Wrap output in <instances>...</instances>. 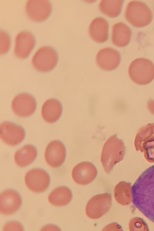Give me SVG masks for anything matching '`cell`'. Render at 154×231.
I'll return each mask as SVG.
<instances>
[{"label": "cell", "instance_id": "cell-13", "mask_svg": "<svg viewBox=\"0 0 154 231\" xmlns=\"http://www.w3.org/2000/svg\"><path fill=\"white\" fill-rule=\"evenodd\" d=\"M66 155V148L63 144L59 140H55L50 142L47 146L45 158L49 165L57 168L63 163Z\"/></svg>", "mask_w": 154, "mask_h": 231}, {"label": "cell", "instance_id": "cell-1", "mask_svg": "<svg viewBox=\"0 0 154 231\" xmlns=\"http://www.w3.org/2000/svg\"><path fill=\"white\" fill-rule=\"evenodd\" d=\"M131 191L134 205L154 222V165L140 175L131 186Z\"/></svg>", "mask_w": 154, "mask_h": 231}, {"label": "cell", "instance_id": "cell-12", "mask_svg": "<svg viewBox=\"0 0 154 231\" xmlns=\"http://www.w3.org/2000/svg\"><path fill=\"white\" fill-rule=\"evenodd\" d=\"M97 175V170L95 165L87 162H81L72 169V175L77 183L81 185L88 184L92 182Z\"/></svg>", "mask_w": 154, "mask_h": 231}, {"label": "cell", "instance_id": "cell-22", "mask_svg": "<svg viewBox=\"0 0 154 231\" xmlns=\"http://www.w3.org/2000/svg\"><path fill=\"white\" fill-rule=\"evenodd\" d=\"M123 2V0H102L99 5V9L109 16L116 17L121 12Z\"/></svg>", "mask_w": 154, "mask_h": 231}, {"label": "cell", "instance_id": "cell-14", "mask_svg": "<svg viewBox=\"0 0 154 231\" xmlns=\"http://www.w3.org/2000/svg\"><path fill=\"white\" fill-rule=\"evenodd\" d=\"M35 43V38L30 32L26 31L20 32L15 38V55L21 59L27 57L33 49Z\"/></svg>", "mask_w": 154, "mask_h": 231}, {"label": "cell", "instance_id": "cell-26", "mask_svg": "<svg viewBox=\"0 0 154 231\" xmlns=\"http://www.w3.org/2000/svg\"><path fill=\"white\" fill-rule=\"evenodd\" d=\"M122 230L121 226L116 223H110L106 226L103 230Z\"/></svg>", "mask_w": 154, "mask_h": 231}, {"label": "cell", "instance_id": "cell-16", "mask_svg": "<svg viewBox=\"0 0 154 231\" xmlns=\"http://www.w3.org/2000/svg\"><path fill=\"white\" fill-rule=\"evenodd\" d=\"M109 23L101 17H97L91 22L89 27V33L94 40L102 42L106 40L108 36Z\"/></svg>", "mask_w": 154, "mask_h": 231}, {"label": "cell", "instance_id": "cell-8", "mask_svg": "<svg viewBox=\"0 0 154 231\" xmlns=\"http://www.w3.org/2000/svg\"><path fill=\"white\" fill-rule=\"evenodd\" d=\"M28 17L35 21H44L50 16L52 11L50 2L47 0H29L25 6Z\"/></svg>", "mask_w": 154, "mask_h": 231}, {"label": "cell", "instance_id": "cell-25", "mask_svg": "<svg viewBox=\"0 0 154 231\" xmlns=\"http://www.w3.org/2000/svg\"><path fill=\"white\" fill-rule=\"evenodd\" d=\"M22 225L16 222H10L7 223L4 226L3 230H23Z\"/></svg>", "mask_w": 154, "mask_h": 231}, {"label": "cell", "instance_id": "cell-20", "mask_svg": "<svg viewBox=\"0 0 154 231\" xmlns=\"http://www.w3.org/2000/svg\"><path fill=\"white\" fill-rule=\"evenodd\" d=\"M72 194L70 190L65 186L54 189L49 194L48 200L52 205L58 206L66 205L71 201Z\"/></svg>", "mask_w": 154, "mask_h": 231}, {"label": "cell", "instance_id": "cell-15", "mask_svg": "<svg viewBox=\"0 0 154 231\" xmlns=\"http://www.w3.org/2000/svg\"><path fill=\"white\" fill-rule=\"evenodd\" d=\"M22 203L21 197L16 191L7 189L0 195V212L2 214L9 215L16 211Z\"/></svg>", "mask_w": 154, "mask_h": 231}, {"label": "cell", "instance_id": "cell-7", "mask_svg": "<svg viewBox=\"0 0 154 231\" xmlns=\"http://www.w3.org/2000/svg\"><path fill=\"white\" fill-rule=\"evenodd\" d=\"M25 180L26 186L31 191L40 193L47 189L50 184V178L48 173L44 170L34 168L27 173Z\"/></svg>", "mask_w": 154, "mask_h": 231}, {"label": "cell", "instance_id": "cell-6", "mask_svg": "<svg viewBox=\"0 0 154 231\" xmlns=\"http://www.w3.org/2000/svg\"><path fill=\"white\" fill-rule=\"evenodd\" d=\"M112 203L110 194H99L92 197L88 201L85 208L87 216L93 219H98L109 210Z\"/></svg>", "mask_w": 154, "mask_h": 231}, {"label": "cell", "instance_id": "cell-10", "mask_svg": "<svg viewBox=\"0 0 154 231\" xmlns=\"http://www.w3.org/2000/svg\"><path fill=\"white\" fill-rule=\"evenodd\" d=\"M121 56L117 50L110 47L103 48L100 50L96 56V62L99 67L105 71H111L119 65Z\"/></svg>", "mask_w": 154, "mask_h": 231}, {"label": "cell", "instance_id": "cell-24", "mask_svg": "<svg viewBox=\"0 0 154 231\" xmlns=\"http://www.w3.org/2000/svg\"><path fill=\"white\" fill-rule=\"evenodd\" d=\"M11 45V39L7 33L3 31H0L1 54L6 53L9 50Z\"/></svg>", "mask_w": 154, "mask_h": 231}, {"label": "cell", "instance_id": "cell-11", "mask_svg": "<svg viewBox=\"0 0 154 231\" xmlns=\"http://www.w3.org/2000/svg\"><path fill=\"white\" fill-rule=\"evenodd\" d=\"M0 136L6 144L15 146L23 140L25 136V132L20 126L9 122H4L0 126Z\"/></svg>", "mask_w": 154, "mask_h": 231}, {"label": "cell", "instance_id": "cell-9", "mask_svg": "<svg viewBox=\"0 0 154 231\" xmlns=\"http://www.w3.org/2000/svg\"><path fill=\"white\" fill-rule=\"evenodd\" d=\"M36 103L35 98L31 95L22 93L16 95L11 104L14 113L18 116L25 117L30 116L35 111Z\"/></svg>", "mask_w": 154, "mask_h": 231}, {"label": "cell", "instance_id": "cell-19", "mask_svg": "<svg viewBox=\"0 0 154 231\" xmlns=\"http://www.w3.org/2000/svg\"><path fill=\"white\" fill-rule=\"evenodd\" d=\"M37 154V150L34 146L31 145H25L16 152L15 161L18 166L24 167L35 160Z\"/></svg>", "mask_w": 154, "mask_h": 231}, {"label": "cell", "instance_id": "cell-23", "mask_svg": "<svg viewBox=\"0 0 154 231\" xmlns=\"http://www.w3.org/2000/svg\"><path fill=\"white\" fill-rule=\"evenodd\" d=\"M130 231H148L149 228L145 221L142 218L135 217L131 218L129 223Z\"/></svg>", "mask_w": 154, "mask_h": 231}, {"label": "cell", "instance_id": "cell-27", "mask_svg": "<svg viewBox=\"0 0 154 231\" xmlns=\"http://www.w3.org/2000/svg\"><path fill=\"white\" fill-rule=\"evenodd\" d=\"M147 106L149 110L154 114V100L151 99H149L147 102Z\"/></svg>", "mask_w": 154, "mask_h": 231}, {"label": "cell", "instance_id": "cell-2", "mask_svg": "<svg viewBox=\"0 0 154 231\" xmlns=\"http://www.w3.org/2000/svg\"><path fill=\"white\" fill-rule=\"evenodd\" d=\"M125 153L123 141L116 134L110 136L104 144L100 160L105 172L110 173L115 165L122 160Z\"/></svg>", "mask_w": 154, "mask_h": 231}, {"label": "cell", "instance_id": "cell-17", "mask_svg": "<svg viewBox=\"0 0 154 231\" xmlns=\"http://www.w3.org/2000/svg\"><path fill=\"white\" fill-rule=\"evenodd\" d=\"M131 31L129 27L125 23L120 22L112 27V40L113 43L119 47L127 45L130 40Z\"/></svg>", "mask_w": 154, "mask_h": 231}, {"label": "cell", "instance_id": "cell-21", "mask_svg": "<svg viewBox=\"0 0 154 231\" xmlns=\"http://www.w3.org/2000/svg\"><path fill=\"white\" fill-rule=\"evenodd\" d=\"M131 184L130 183L121 181L115 186L114 190V197L119 204L126 205L132 202Z\"/></svg>", "mask_w": 154, "mask_h": 231}, {"label": "cell", "instance_id": "cell-5", "mask_svg": "<svg viewBox=\"0 0 154 231\" xmlns=\"http://www.w3.org/2000/svg\"><path fill=\"white\" fill-rule=\"evenodd\" d=\"M58 56L55 50L50 46H45L38 49L33 57L32 62L36 70L42 72L50 71L56 66Z\"/></svg>", "mask_w": 154, "mask_h": 231}, {"label": "cell", "instance_id": "cell-18", "mask_svg": "<svg viewBox=\"0 0 154 231\" xmlns=\"http://www.w3.org/2000/svg\"><path fill=\"white\" fill-rule=\"evenodd\" d=\"M62 112V107L60 102L54 99L46 100L42 109V115L46 122L52 123L57 121L60 117Z\"/></svg>", "mask_w": 154, "mask_h": 231}, {"label": "cell", "instance_id": "cell-3", "mask_svg": "<svg viewBox=\"0 0 154 231\" xmlns=\"http://www.w3.org/2000/svg\"><path fill=\"white\" fill-rule=\"evenodd\" d=\"M128 73L135 83L140 85L148 84L154 79V64L147 59L137 58L130 64Z\"/></svg>", "mask_w": 154, "mask_h": 231}, {"label": "cell", "instance_id": "cell-4", "mask_svg": "<svg viewBox=\"0 0 154 231\" xmlns=\"http://www.w3.org/2000/svg\"><path fill=\"white\" fill-rule=\"evenodd\" d=\"M125 16L131 24L137 27L147 25L152 18L151 11L147 5L142 2L137 1H132L128 3Z\"/></svg>", "mask_w": 154, "mask_h": 231}]
</instances>
